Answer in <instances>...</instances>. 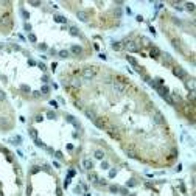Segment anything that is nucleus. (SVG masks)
<instances>
[{
  "label": "nucleus",
  "instance_id": "1",
  "mask_svg": "<svg viewBox=\"0 0 196 196\" xmlns=\"http://www.w3.org/2000/svg\"><path fill=\"white\" fill-rule=\"evenodd\" d=\"M112 89H114L115 95H123L125 94V90H126V86L123 84V82H112Z\"/></svg>",
  "mask_w": 196,
  "mask_h": 196
},
{
  "label": "nucleus",
  "instance_id": "2",
  "mask_svg": "<svg viewBox=\"0 0 196 196\" xmlns=\"http://www.w3.org/2000/svg\"><path fill=\"white\" fill-rule=\"evenodd\" d=\"M153 120H154V123H157V125H165V117L160 111H156L154 115H153Z\"/></svg>",
  "mask_w": 196,
  "mask_h": 196
},
{
  "label": "nucleus",
  "instance_id": "3",
  "mask_svg": "<svg viewBox=\"0 0 196 196\" xmlns=\"http://www.w3.org/2000/svg\"><path fill=\"white\" fill-rule=\"evenodd\" d=\"M125 154H126L128 157H131V159H139L137 151L134 149V146H132V145H129L128 148H125Z\"/></svg>",
  "mask_w": 196,
  "mask_h": 196
},
{
  "label": "nucleus",
  "instance_id": "4",
  "mask_svg": "<svg viewBox=\"0 0 196 196\" xmlns=\"http://www.w3.org/2000/svg\"><path fill=\"white\" fill-rule=\"evenodd\" d=\"M95 76V70L94 68H84L82 70V78L84 80H92Z\"/></svg>",
  "mask_w": 196,
  "mask_h": 196
},
{
  "label": "nucleus",
  "instance_id": "5",
  "mask_svg": "<svg viewBox=\"0 0 196 196\" xmlns=\"http://www.w3.org/2000/svg\"><path fill=\"white\" fill-rule=\"evenodd\" d=\"M174 75H176L178 78H180V80H185V78H187V72H185L184 68H180V67H176V68H174Z\"/></svg>",
  "mask_w": 196,
  "mask_h": 196
},
{
  "label": "nucleus",
  "instance_id": "6",
  "mask_svg": "<svg viewBox=\"0 0 196 196\" xmlns=\"http://www.w3.org/2000/svg\"><path fill=\"white\" fill-rule=\"evenodd\" d=\"M76 17H78V20H81V22H87V20H89V14H87L86 11H81V9L76 13Z\"/></svg>",
  "mask_w": 196,
  "mask_h": 196
},
{
  "label": "nucleus",
  "instance_id": "7",
  "mask_svg": "<svg viewBox=\"0 0 196 196\" xmlns=\"http://www.w3.org/2000/svg\"><path fill=\"white\" fill-rule=\"evenodd\" d=\"M84 114H86V117H87V118H90L92 121L97 118V114H95V111H94V109H84Z\"/></svg>",
  "mask_w": 196,
  "mask_h": 196
},
{
  "label": "nucleus",
  "instance_id": "8",
  "mask_svg": "<svg viewBox=\"0 0 196 196\" xmlns=\"http://www.w3.org/2000/svg\"><path fill=\"white\" fill-rule=\"evenodd\" d=\"M70 84H72L73 87H81L82 80L80 78V76H73V78H72V81H70Z\"/></svg>",
  "mask_w": 196,
  "mask_h": 196
},
{
  "label": "nucleus",
  "instance_id": "9",
  "mask_svg": "<svg viewBox=\"0 0 196 196\" xmlns=\"http://www.w3.org/2000/svg\"><path fill=\"white\" fill-rule=\"evenodd\" d=\"M94 123H95V126H97V128H100V129H103V128H106V121H104V120H103V118H95V120H94Z\"/></svg>",
  "mask_w": 196,
  "mask_h": 196
},
{
  "label": "nucleus",
  "instance_id": "10",
  "mask_svg": "<svg viewBox=\"0 0 196 196\" xmlns=\"http://www.w3.org/2000/svg\"><path fill=\"white\" fill-rule=\"evenodd\" d=\"M126 47L129 51H139V47H137V44L135 42H132V41H128L126 42Z\"/></svg>",
  "mask_w": 196,
  "mask_h": 196
},
{
  "label": "nucleus",
  "instance_id": "11",
  "mask_svg": "<svg viewBox=\"0 0 196 196\" xmlns=\"http://www.w3.org/2000/svg\"><path fill=\"white\" fill-rule=\"evenodd\" d=\"M149 56H151V58H157V56H160V50L157 48V47H151V50H149Z\"/></svg>",
  "mask_w": 196,
  "mask_h": 196
},
{
  "label": "nucleus",
  "instance_id": "12",
  "mask_svg": "<svg viewBox=\"0 0 196 196\" xmlns=\"http://www.w3.org/2000/svg\"><path fill=\"white\" fill-rule=\"evenodd\" d=\"M87 178H89V180H90L92 184H98V180H100V178H98L95 173H89V176H87Z\"/></svg>",
  "mask_w": 196,
  "mask_h": 196
},
{
  "label": "nucleus",
  "instance_id": "13",
  "mask_svg": "<svg viewBox=\"0 0 196 196\" xmlns=\"http://www.w3.org/2000/svg\"><path fill=\"white\" fill-rule=\"evenodd\" d=\"M72 53L78 56V55H81V53H82V48L80 47V45H72Z\"/></svg>",
  "mask_w": 196,
  "mask_h": 196
},
{
  "label": "nucleus",
  "instance_id": "14",
  "mask_svg": "<svg viewBox=\"0 0 196 196\" xmlns=\"http://www.w3.org/2000/svg\"><path fill=\"white\" fill-rule=\"evenodd\" d=\"M67 121H68V123H72L73 126H76V128H80V123H78V121L75 120V117H72V115H67Z\"/></svg>",
  "mask_w": 196,
  "mask_h": 196
},
{
  "label": "nucleus",
  "instance_id": "15",
  "mask_svg": "<svg viewBox=\"0 0 196 196\" xmlns=\"http://www.w3.org/2000/svg\"><path fill=\"white\" fill-rule=\"evenodd\" d=\"M94 156H95V159H98V160H103V157H104V153H103L101 149H97V151L94 153Z\"/></svg>",
  "mask_w": 196,
  "mask_h": 196
},
{
  "label": "nucleus",
  "instance_id": "16",
  "mask_svg": "<svg viewBox=\"0 0 196 196\" xmlns=\"http://www.w3.org/2000/svg\"><path fill=\"white\" fill-rule=\"evenodd\" d=\"M162 98L166 101V103H168V104H171V106H174V104H176V103H174V100L171 98V95H168V94H166V95H163Z\"/></svg>",
  "mask_w": 196,
  "mask_h": 196
},
{
  "label": "nucleus",
  "instance_id": "17",
  "mask_svg": "<svg viewBox=\"0 0 196 196\" xmlns=\"http://www.w3.org/2000/svg\"><path fill=\"white\" fill-rule=\"evenodd\" d=\"M157 92H159V95H160V97H163V95H166V94H168V89H166V87H163V86H159V87H157Z\"/></svg>",
  "mask_w": 196,
  "mask_h": 196
},
{
  "label": "nucleus",
  "instance_id": "18",
  "mask_svg": "<svg viewBox=\"0 0 196 196\" xmlns=\"http://www.w3.org/2000/svg\"><path fill=\"white\" fill-rule=\"evenodd\" d=\"M121 47H123V42H114L112 44V50H115V51L121 50Z\"/></svg>",
  "mask_w": 196,
  "mask_h": 196
},
{
  "label": "nucleus",
  "instance_id": "19",
  "mask_svg": "<svg viewBox=\"0 0 196 196\" xmlns=\"http://www.w3.org/2000/svg\"><path fill=\"white\" fill-rule=\"evenodd\" d=\"M68 31H70V34H72V36H78V34H80V30H78L76 27H70V28H68Z\"/></svg>",
  "mask_w": 196,
  "mask_h": 196
},
{
  "label": "nucleus",
  "instance_id": "20",
  "mask_svg": "<svg viewBox=\"0 0 196 196\" xmlns=\"http://www.w3.org/2000/svg\"><path fill=\"white\" fill-rule=\"evenodd\" d=\"M171 62H173V58H171V55L165 53V64H166V65H171Z\"/></svg>",
  "mask_w": 196,
  "mask_h": 196
},
{
  "label": "nucleus",
  "instance_id": "21",
  "mask_svg": "<svg viewBox=\"0 0 196 196\" xmlns=\"http://www.w3.org/2000/svg\"><path fill=\"white\" fill-rule=\"evenodd\" d=\"M55 20L58 22V23H65L67 22V19L64 16H55Z\"/></svg>",
  "mask_w": 196,
  "mask_h": 196
},
{
  "label": "nucleus",
  "instance_id": "22",
  "mask_svg": "<svg viewBox=\"0 0 196 196\" xmlns=\"http://www.w3.org/2000/svg\"><path fill=\"white\" fill-rule=\"evenodd\" d=\"M84 168H86V170H92V168H94V163L87 159V160H84Z\"/></svg>",
  "mask_w": 196,
  "mask_h": 196
},
{
  "label": "nucleus",
  "instance_id": "23",
  "mask_svg": "<svg viewBox=\"0 0 196 196\" xmlns=\"http://www.w3.org/2000/svg\"><path fill=\"white\" fill-rule=\"evenodd\" d=\"M20 90H22V92H25V94H30V92H31V89H30L28 86H25V84H22V86H20Z\"/></svg>",
  "mask_w": 196,
  "mask_h": 196
},
{
  "label": "nucleus",
  "instance_id": "24",
  "mask_svg": "<svg viewBox=\"0 0 196 196\" xmlns=\"http://www.w3.org/2000/svg\"><path fill=\"white\" fill-rule=\"evenodd\" d=\"M30 135H31L33 139L36 140V139H37V131L34 129V128H30Z\"/></svg>",
  "mask_w": 196,
  "mask_h": 196
},
{
  "label": "nucleus",
  "instance_id": "25",
  "mask_svg": "<svg viewBox=\"0 0 196 196\" xmlns=\"http://www.w3.org/2000/svg\"><path fill=\"white\" fill-rule=\"evenodd\" d=\"M59 56H61V58H68L70 53H68L67 50H61V51H59Z\"/></svg>",
  "mask_w": 196,
  "mask_h": 196
},
{
  "label": "nucleus",
  "instance_id": "26",
  "mask_svg": "<svg viewBox=\"0 0 196 196\" xmlns=\"http://www.w3.org/2000/svg\"><path fill=\"white\" fill-rule=\"evenodd\" d=\"M118 192L121 193L123 196H128L129 195V192H128V188H125V187H121V188H118Z\"/></svg>",
  "mask_w": 196,
  "mask_h": 196
},
{
  "label": "nucleus",
  "instance_id": "27",
  "mask_svg": "<svg viewBox=\"0 0 196 196\" xmlns=\"http://www.w3.org/2000/svg\"><path fill=\"white\" fill-rule=\"evenodd\" d=\"M39 170H41V166H39V165H33V166H31V174H36Z\"/></svg>",
  "mask_w": 196,
  "mask_h": 196
},
{
  "label": "nucleus",
  "instance_id": "28",
  "mask_svg": "<svg viewBox=\"0 0 196 196\" xmlns=\"http://www.w3.org/2000/svg\"><path fill=\"white\" fill-rule=\"evenodd\" d=\"M0 126H5V128H9V125H8V121H6V118H0Z\"/></svg>",
  "mask_w": 196,
  "mask_h": 196
},
{
  "label": "nucleus",
  "instance_id": "29",
  "mask_svg": "<svg viewBox=\"0 0 196 196\" xmlns=\"http://www.w3.org/2000/svg\"><path fill=\"white\" fill-rule=\"evenodd\" d=\"M185 8H187L188 11H195V3H187Z\"/></svg>",
  "mask_w": 196,
  "mask_h": 196
},
{
  "label": "nucleus",
  "instance_id": "30",
  "mask_svg": "<svg viewBox=\"0 0 196 196\" xmlns=\"http://www.w3.org/2000/svg\"><path fill=\"white\" fill-rule=\"evenodd\" d=\"M126 185H128V187H135V185H137V182H135V179H129Z\"/></svg>",
  "mask_w": 196,
  "mask_h": 196
},
{
  "label": "nucleus",
  "instance_id": "31",
  "mask_svg": "<svg viewBox=\"0 0 196 196\" xmlns=\"http://www.w3.org/2000/svg\"><path fill=\"white\" fill-rule=\"evenodd\" d=\"M47 117H48L50 120H55V118H56V114H55L53 111H50V112H47Z\"/></svg>",
  "mask_w": 196,
  "mask_h": 196
},
{
  "label": "nucleus",
  "instance_id": "32",
  "mask_svg": "<svg viewBox=\"0 0 196 196\" xmlns=\"http://www.w3.org/2000/svg\"><path fill=\"white\" fill-rule=\"evenodd\" d=\"M118 188H120V187H117V185H111V187H109V190H111L112 193H118Z\"/></svg>",
  "mask_w": 196,
  "mask_h": 196
},
{
  "label": "nucleus",
  "instance_id": "33",
  "mask_svg": "<svg viewBox=\"0 0 196 196\" xmlns=\"http://www.w3.org/2000/svg\"><path fill=\"white\" fill-rule=\"evenodd\" d=\"M28 39H30V42H36L37 39H36V36L33 34V33H28Z\"/></svg>",
  "mask_w": 196,
  "mask_h": 196
},
{
  "label": "nucleus",
  "instance_id": "34",
  "mask_svg": "<svg viewBox=\"0 0 196 196\" xmlns=\"http://www.w3.org/2000/svg\"><path fill=\"white\" fill-rule=\"evenodd\" d=\"M128 61H129L131 64L134 65V67H137V61H135V59H134V58H132V56H128Z\"/></svg>",
  "mask_w": 196,
  "mask_h": 196
},
{
  "label": "nucleus",
  "instance_id": "35",
  "mask_svg": "<svg viewBox=\"0 0 196 196\" xmlns=\"http://www.w3.org/2000/svg\"><path fill=\"white\" fill-rule=\"evenodd\" d=\"M48 92H50L48 86H42V89H41V94H48Z\"/></svg>",
  "mask_w": 196,
  "mask_h": 196
},
{
  "label": "nucleus",
  "instance_id": "36",
  "mask_svg": "<svg viewBox=\"0 0 196 196\" xmlns=\"http://www.w3.org/2000/svg\"><path fill=\"white\" fill-rule=\"evenodd\" d=\"M115 16H117V19L121 17V8H115Z\"/></svg>",
  "mask_w": 196,
  "mask_h": 196
},
{
  "label": "nucleus",
  "instance_id": "37",
  "mask_svg": "<svg viewBox=\"0 0 196 196\" xmlns=\"http://www.w3.org/2000/svg\"><path fill=\"white\" fill-rule=\"evenodd\" d=\"M55 156H56L59 160H62V159H64V156H62V153H61V151H56V153H55Z\"/></svg>",
  "mask_w": 196,
  "mask_h": 196
},
{
  "label": "nucleus",
  "instance_id": "38",
  "mask_svg": "<svg viewBox=\"0 0 196 196\" xmlns=\"http://www.w3.org/2000/svg\"><path fill=\"white\" fill-rule=\"evenodd\" d=\"M5 100H6V94L3 90H0V101H5Z\"/></svg>",
  "mask_w": 196,
  "mask_h": 196
},
{
  "label": "nucleus",
  "instance_id": "39",
  "mask_svg": "<svg viewBox=\"0 0 196 196\" xmlns=\"http://www.w3.org/2000/svg\"><path fill=\"white\" fill-rule=\"evenodd\" d=\"M34 142H36V145H37V146H41V148H45V145H44V143H42V142H41L39 139H36Z\"/></svg>",
  "mask_w": 196,
  "mask_h": 196
},
{
  "label": "nucleus",
  "instance_id": "40",
  "mask_svg": "<svg viewBox=\"0 0 196 196\" xmlns=\"http://www.w3.org/2000/svg\"><path fill=\"white\" fill-rule=\"evenodd\" d=\"M101 168H104V170H107V168H109V163L106 162V160H103V162H101Z\"/></svg>",
  "mask_w": 196,
  "mask_h": 196
},
{
  "label": "nucleus",
  "instance_id": "41",
  "mask_svg": "<svg viewBox=\"0 0 196 196\" xmlns=\"http://www.w3.org/2000/svg\"><path fill=\"white\" fill-rule=\"evenodd\" d=\"M115 174H117V170H111V171H109V178H115Z\"/></svg>",
  "mask_w": 196,
  "mask_h": 196
},
{
  "label": "nucleus",
  "instance_id": "42",
  "mask_svg": "<svg viewBox=\"0 0 196 196\" xmlns=\"http://www.w3.org/2000/svg\"><path fill=\"white\" fill-rule=\"evenodd\" d=\"M11 142H14V143H20V142H22V139H20V137L17 135V137H14V139H13Z\"/></svg>",
  "mask_w": 196,
  "mask_h": 196
},
{
  "label": "nucleus",
  "instance_id": "43",
  "mask_svg": "<svg viewBox=\"0 0 196 196\" xmlns=\"http://www.w3.org/2000/svg\"><path fill=\"white\" fill-rule=\"evenodd\" d=\"M23 27H25V30H27V31H28V33L31 31V25H30V23H28V22H27V23H25V25H23Z\"/></svg>",
  "mask_w": 196,
  "mask_h": 196
},
{
  "label": "nucleus",
  "instance_id": "44",
  "mask_svg": "<svg viewBox=\"0 0 196 196\" xmlns=\"http://www.w3.org/2000/svg\"><path fill=\"white\" fill-rule=\"evenodd\" d=\"M31 6H41V2H30Z\"/></svg>",
  "mask_w": 196,
  "mask_h": 196
},
{
  "label": "nucleus",
  "instance_id": "45",
  "mask_svg": "<svg viewBox=\"0 0 196 196\" xmlns=\"http://www.w3.org/2000/svg\"><path fill=\"white\" fill-rule=\"evenodd\" d=\"M39 68H41V70H45V68H47V65L44 64V62H39Z\"/></svg>",
  "mask_w": 196,
  "mask_h": 196
},
{
  "label": "nucleus",
  "instance_id": "46",
  "mask_svg": "<svg viewBox=\"0 0 196 196\" xmlns=\"http://www.w3.org/2000/svg\"><path fill=\"white\" fill-rule=\"evenodd\" d=\"M39 50H42V51H45V50H47V45H45V44H41V45H39Z\"/></svg>",
  "mask_w": 196,
  "mask_h": 196
},
{
  "label": "nucleus",
  "instance_id": "47",
  "mask_svg": "<svg viewBox=\"0 0 196 196\" xmlns=\"http://www.w3.org/2000/svg\"><path fill=\"white\" fill-rule=\"evenodd\" d=\"M48 81V76L47 75H42V82H47Z\"/></svg>",
  "mask_w": 196,
  "mask_h": 196
},
{
  "label": "nucleus",
  "instance_id": "48",
  "mask_svg": "<svg viewBox=\"0 0 196 196\" xmlns=\"http://www.w3.org/2000/svg\"><path fill=\"white\" fill-rule=\"evenodd\" d=\"M50 104H51V106H53V107H58V103H56V101H53V100H51V101H50Z\"/></svg>",
  "mask_w": 196,
  "mask_h": 196
},
{
  "label": "nucleus",
  "instance_id": "49",
  "mask_svg": "<svg viewBox=\"0 0 196 196\" xmlns=\"http://www.w3.org/2000/svg\"><path fill=\"white\" fill-rule=\"evenodd\" d=\"M31 185H28V187H27V195H30V193H31Z\"/></svg>",
  "mask_w": 196,
  "mask_h": 196
},
{
  "label": "nucleus",
  "instance_id": "50",
  "mask_svg": "<svg viewBox=\"0 0 196 196\" xmlns=\"http://www.w3.org/2000/svg\"><path fill=\"white\" fill-rule=\"evenodd\" d=\"M56 195L61 196V195H62V190H61V188H56Z\"/></svg>",
  "mask_w": 196,
  "mask_h": 196
},
{
  "label": "nucleus",
  "instance_id": "51",
  "mask_svg": "<svg viewBox=\"0 0 196 196\" xmlns=\"http://www.w3.org/2000/svg\"><path fill=\"white\" fill-rule=\"evenodd\" d=\"M75 104L80 107V109H82V104H81V101H75Z\"/></svg>",
  "mask_w": 196,
  "mask_h": 196
},
{
  "label": "nucleus",
  "instance_id": "52",
  "mask_svg": "<svg viewBox=\"0 0 196 196\" xmlns=\"http://www.w3.org/2000/svg\"><path fill=\"white\" fill-rule=\"evenodd\" d=\"M143 80H145V81H148V82L151 81V78H149V76H148V75H143Z\"/></svg>",
  "mask_w": 196,
  "mask_h": 196
},
{
  "label": "nucleus",
  "instance_id": "53",
  "mask_svg": "<svg viewBox=\"0 0 196 196\" xmlns=\"http://www.w3.org/2000/svg\"><path fill=\"white\" fill-rule=\"evenodd\" d=\"M72 176H75V170H70V173H68V178H72Z\"/></svg>",
  "mask_w": 196,
  "mask_h": 196
},
{
  "label": "nucleus",
  "instance_id": "54",
  "mask_svg": "<svg viewBox=\"0 0 196 196\" xmlns=\"http://www.w3.org/2000/svg\"><path fill=\"white\" fill-rule=\"evenodd\" d=\"M22 16L25 17V19H28V13L27 11H22Z\"/></svg>",
  "mask_w": 196,
  "mask_h": 196
},
{
  "label": "nucleus",
  "instance_id": "55",
  "mask_svg": "<svg viewBox=\"0 0 196 196\" xmlns=\"http://www.w3.org/2000/svg\"><path fill=\"white\" fill-rule=\"evenodd\" d=\"M162 8V3H156V9H160Z\"/></svg>",
  "mask_w": 196,
  "mask_h": 196
},
{
  "label": "nucleus",
  "instance_id": "56",
  "mask_svg": "<svg viewBox=\"0 0 196 196\" xmlns=\"http://www.w3.org/2000/svg\"><path fill=\"white\" fill-rule=\"evenodd\" d=\"M36 121H42V115H37L36 117Z\"/></svg>",
  "mask_w": 196,
  "mask_h": 196
},
{
  "label": "nucleus",
  "instance_id": "57",
  "mask_svg": "<svg viewBox=\"0 0 196 196\" xmlns=\"http://www.w3.org/2000/svg\"><path fill=\"white\" fill-rule=\"evenodd\" d=\"M131 196H135V195H131Z\"/></svg>",
  "mask_w": 196,
  "mask_h": 196
}]
</instances>
